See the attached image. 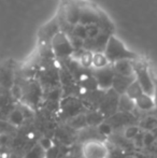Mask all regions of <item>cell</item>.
Masks as SVG:
<instances>
[{"instance_id": "cell-1", "label": "cell", "mask_w": 157, "mask_h": 158, "mask_svg": "<svg viewBox=\"0 0 157 158\" xmlns=\"http://www.w3.org/2000/svg\"><path fill=\"white\" fill-rule=\"evenodd\" d=\"M105 55L107 59L109 60L110 64L116 63L119 60H124V59H128V60H134L137 58V55L129 51L123 42L119 41L115 35H111L109 38V41L107 43L105 50Z\"/></svg>"}, {"instance_id": "cell-8", "label": "cell", "mask_w": 157, "mask_h": 158, "mask_svg": "<svg viewBox=\"0 0 157 158\" xmlns=\"http://www.w3.org/2000/svg\"><path fill=\"white\" fill-rule=\"evenodd\" d=\"M99 23V12L89 6H81L79 24L83 26L97 25Z\"/></svg>"}, {"instance_id": "cell-25", "label": "cell", "mask_w": 157, "mask_h": 158, "mask_svg": "<svg viewBox=\"0 0 157 158\" xmlns=\"http://www.w3.org/2000/svg\"><path fill=\"white\" fill-rule=\"evenodd\" d=\"M86 27V32H87V38H95L100 31V28L97 25H88Z\"/></svg>"}, {"instance_id": "cell-19", "label": "cell", "mask_w": 157, "mask_h": 158, "mask_svg": "<svg viewBox=\"0 0 157 158\" xmlns=\"http://www.w3.org/2000/svg\"><path fill=\"white\" fill-rule=\"evenodd\" d=\"M25 158H46V152L37 143L28 151Z\"/></svg>"}, {"instance_id": "cell-16", "label": "cell", "mask_w": 157, "mask_h": 158, "mask_svg": "<svg viewBox=\"0 0 157 158\" xmlns=\"http://www.w3.org/2000/svg\"><path fill=\"white\" fill-rule=\"evenodd\" d=\"M110 63L105 57V53H93L92 69H100L109 66Z\"/></svg>"}, {"instance_id": "cell-24", "label": "cell", "mask_w": 157, "mask_h": 158, "mask_svg": "<svg viewBox=\"0 0 157 158\" xmlns=\"http://www.w3.org/2000/svg\"><path fill=\"white\" fill-rule=\"evenodd\" d=\"M98 130L101 135H109L110 133L112 132V127L109 123H107V122H102V123L98 125Z\"/></svg>"}, {"instance_id": "cell-27", "label": "cell", "mask_w": 157, "mask_h": 158, "mask_svg": "<svg viewBox=\"0 0 157 158\" xmlns=\"http://www.w3.org/2000/svg\"><path fill=\"white\" fill-rule=\"evenodd\" d=\"M8 104V97L3 94H0V111Z\"/></svg>"}, {"instance_id": "cell-22", "label": "cell", "mask_w": 157, "mask_h": 158, "mask_svg": "<svg viewBox=\"0 0 157 158\" xmlns=\"http://www.w3.org/2000/svg\"><path fill=\"white\" fill-rule=\"evenodd\" d=\"M157 142L155 135L152 131H143V146L144 148H151Z\"/></svg>"}, {"instance_id": "cell-7", "label": "cell", "mask_w": 157, "mask_h": 158, "mask_svg": "<svg viewBox=\"0 0 157 158\" xmlns=\"http://www.w3.org/2000/svg\"><path fill=\"white\" fill-rule=\"evenodd\" d=\"M118 98L119 95L116 94L113 89H109L105 93L102 100L100 102V110L101 114H112L114 111L118 110Z\"/></svg>"}, {"instance_id": "cell-15", "label": "cell", "mask_w": 157, "mask_h": 158, "mask_svg": "<svg viewBox=\"0 0 157 158\" xmlns=\"http://www.w3.org/2000/svg\"><path fill=\"white\" fill-rule=\"evenodd\" d=\"M140 129L144 132L147 131H154L157 129V116L156 115H149L141 121V124L139 125Z\"/></svg>"}, {"instance_id": "cell-31", "label": "cell", "mask_w": 157, "mask_h": 158, "mask_svg": "<svg viewBox=\"0 0 157 158\" xmlns=\"http://www.w3.org/2000/svg\"><path fill=\"white\" fill-rule=\"evenodd\" d=\"M156 116H157V115H156Z\"/></svg>"}, {"instance_id": "cell-26", "label": "cell", "mask_w": 157, "mask_h": 158, "mask_svg": "<svg viewBox=\"0 0 157 158\" xmlns=\"http://www.w3.org/2000/svg\"><path fill=\"white\" fill-rule=\"evenodd\" d=\"M38 144L45 151V152H48V150H51V148H53V142L51 141L50 139H48V138H42Z\"/></svg>"}, {"instance_id": "cell-21", "label": "cell", "mask_w": 157, "mask_h": 158, "mask_svg": "<svg viewBox=\"0 0 157 158\" xmlns=\"http://www.w3.org/2000/svg\"><path fill=\"white\" fill-rule=\"evenodd\" d=\"M69 35H73V37H76L81 40H86L87 39V32H86V27L81 24H78V25L73 26V29H72V32L70 33Z\"/></svg>"}, {"instance_id": "cell-23", "label": "cell", "mask_w": 157, "mask_h": 158, "mask_svg": "<svg viewBox=\"0 0 157 158\" xmlns=\"http://www.w3.org/2000/svg\"><path fill=\"white\" fill-rule=\"evenodd\" d=\"M141 131L140 127L139 126H129L128 128H126L125 130V138L126 139H129V140H134L136 138V135H138L139 132Z\"/></svg>"}, {"instance_id": "cell-2", "label": "cell", "mask_w": 157, "mask_h": 158, "mask_svg": "<svg viewBox=\"0 0 157 158\" xmlns=\"http://www.w3.org/2000/svg\"><path fill=\"white\" fill-rule=\"evenodd\" d=\"M51 48L55 57L66 59L72 56L74 50L71 45L69 37L64 31H58L51 40Z\"/></svg>"}, {"instance_id": "cell-9", "label": "cell", "mask_w": 157, "mask_h": 158, "mask_svg": "<svg viewBox=\"0 0 157 158\" xmlns=\"http://www.w3.org/2000/svg\"><path fill=\"white\" fill-rule=\"evenodd\" d=\"M134 81V77H124V75L114 74V80L113 84H112V89L118 94L119 96L124 95L127 90V88L129 87V85Z\"/></svg>"}, {"instance_id": "cell-4", "label": "cell", "mask_w": 157, "mask_h": 158, "mask_svg": "<svg viewBox=\"0 0 157 158\" xmlns=\"http://www.w3.org/2000/svg\"><path fill=\"white\" fill-rule=\"evenodd\" d=\"M109 150L105 142L98 139H88L82 145L83 158H108Z\"/></svg>"}, {"instance_id": "cell-17", "label": "cell", "mask_w": 157, "mask_h": 158, "mask_svg": "<svg viewBox=\"0 0 157 158\" xmlns=\"http://www.w3.org/2000/svg\"><path fill=\"white\" fill-rule=\"evenodd\" d=\"M142 94H143V90H142V88H141V86L139 85L138 82L136 81V79H134V81L130 84L129 87L127 88V90H126V93H125V95L128 96V97H129L130 99L134 100V101L136 99H138Z\"/></svg>"}, {"instance_id": "cell-12", "label": "cell", "mask_w": 157, "mask_h": 158, "mask_svg": "<svg viewBox=\"0 0 157 158\" xmlns=\"http://www.w3.org/2000/svg\"><path fill=\"white\" fill-rule=\"evenodd\" d=\"M80 13H81V6H76V4L68 6L65 11L66 22L71 26L78 25L80 21Z\"/></svg>"}, {"instance_id": "cell-28", "label": "cell", "mask_w": 157, "mask_h": 158, "mask_svg": "<svg viewBox=\"0 0 157 158\" xmlns=\"http://www.w3.org/2000/svg\"><path fill=\"white\" fill-rule=\"evenodd\" d=\"M153 98H154V101H155V109L157 110V85H155V92H154Z\"/></svg>"}, {"instance_id": "cell-13", "label": "cell", "mask_w": 157, "mask_h": 158, "mask_svg": "<svg viewBox=\"0 0 157 158\" xmlns=\"http://www.w3.org/2000/svg\"><path fill=\"white\" fill-rule=\"evenodd\" d=\"M136 108V104L132 99H130L128 96L125 94L121 95L118 98V110L121 112L125 113V114H129L130 112H132V110Z\"/></svg>"}, {"instance_id": "cell-11", "label": "cell", "mask_w": 157, "mask_h": 158, "mask_svg": "<svg viewBox=\"0 0 157 158\" xmlns=\"http://www.w3.org/2000/svg\"><path fill=\"white\" fill-rule=\"evenodd\" d=\"M136 108H138L141 111H153L155 109V101H154L153 96H150L143 93L138 99L134 100Z\"/></svg>"}, {"instance_id": "cell-30", "label": "cell", "mask_w": 157, "mask_h": 158, "mask_svg": "<svg viewBox=\"0 0 157 158\" xmlns=\"http://www.w3.org/2000/svg\"><path fill=\"white\" fill-rule=\"evenodd\" d=\"M0 118H1V111H0Z\"/></svg>"}, {"instance_id": "cell-20", "label": "cell", "mask_w": 157, "mask_h": 158, "mask_svg": "<svg viewBox=\"0 0 157 158\" xmlns=\"http://www.w3.org/2000/svg\"><path fill=\"white\" fill-rule=\"evenodd\" d=\"M24 119H25V115H24V113L22 112L21 110H19V109H14L13 111H11L10 115H9V121H10V123L15 126L21 125L24 122Z\"/></svg>"}, {"instance_id": "cell-3", "label": "cell", "mask_w": 157, "mask_h": 158, "mask_svg": "<svg viewBox=\"0 0 157 158\" xmlns=\"http://www.w3.org/2000/svg\"><path fill=\"white\" fill-rule=\"evenodd\" d=\"M134 79L141 86L143 93L153 96L155 92V84L152 79L147 67L142 63H134Z\"/></svg>"}, {"instance_id": "cell-10", "label": "cell", "mask_w": 157, "mask_h": 158, "mask_svg": "<svg viewBox=\"0 0 157 158\" xmlns=\"http://www.w3.org/2000/svg\"><path fill=\"white\" fill-rule=\"evenodd\" d=\"M113 70L115 73L124 77H134V60H119L116 63L112 64Z\"/></svg>"}, {"instance_id": "cell-5", "label": "cell", "mask_w": 157, "mask_h": 158, "mask_svg": "<svg viewBox=\"0 0 157 158\" xmlns=\"http://www.w3.org/2000/svg\"><path fill=\"white\" fill-rule=\"evenodd\" d=\"M92 74L94 79L96 80L98 89L107 92L112 88L114 74H115L112 64H109V66L100 69H92Z\"/></svg>"}, {"instance_id": "cell-6", "label": "cell", "mask_w": 157, "mask_h": 158, "mask_svg": "<svg viewBox=\"0 0 157 158\" xmlns=\"http://www.w3.org/2000/svg\"><path fill=\"white\" fill-rule=\"evenodd\" d=\"M110 35L111 33L100 30L95 38H87L86 40H84L83 50L92 53H103L108 41H109Z\"/></svg>"}, {"instance_id": "cell-14", "label": "cell", "mask_w": 157, "mask_h": 158, "mask_svg": "<svg viewBox=\"0 0 157 158\" xmlns=\"http://www.w3.org/2000/svg\"><path fill=\"white\" fill-rule=\"evenodd\" d=\"M13 82V73L11 68L6 64V66L0 67V85L3 87H10Z\"/></svg>"}, {"instance_id": "cell-18", "label": "cell", "mask_w": 157, "mask_h": 158, "mask_svg": "<svg viewBox=\"0 0 157 158\" xmlns=\"http://www.w3.org/2000/svg\"><path fill=\"white\" fill-rule=\"evenodd\" d=\"M79 64H81L82 68L84 69H92L93 64V53L88 52V51H83L82 54L80 55L78 58Z\"/></svg>"}, {"instance_id": "cell-29", "label": "cell", "mask_w": 157, "mask_h": 158, "mask_svg": "<svg viewBox=\"0 0 157 158\" xmlns=\"http://www.w3.org/2000/svg\"><path fill=\"white\" fill-rule=\"evenodd\" d=\"M152 132L154 133V135H155V138H156V140H157V129H155L154 131H152Z\"/></svg>"}, {"instance_id": "cell-32", "label": "cell", "mask_w": 157, "mask_h": 158, "mask_svg": "<svg viewBox=\"0 0 157 158\" xmlns=\"http://www.w3.org/2000/svg\"><path fill=\"white\" fill-rule=\"evenodd\" d=\"M156 158H157V157H156Z\"/></svg>"}]
</instances>
